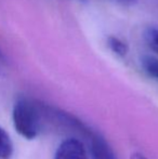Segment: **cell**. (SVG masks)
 Instances as JSON below:
<instances>
[{"label":"cell","instance_id":"obj_10","mask_svg":"<svg viewBox=\"0 0 158 159\" xmlns=\"http://www.w3.org/2000/svg\"><path fill=\"white\" fill-rule=\"evenodd\" d=\"M78 1H80V2H82V1H86V0H78Z\"/></svg>","mask_w":158,"mask_h":159},{"label":"cell","instance_id":"obj_1","mask_svg":"<svg viewBox=\"0 0 158 159\" xmlns=\"http://www.w3.org/2000/svg\"><path fill=\"white\" fill-rule=\"evenodd\" d=\"M46 104L29 98H20L12 109L14 129L26 140H34L41 133L46 121Z\"/></svg>","mask_w":158,"mask_h":159},{"label":"cell","instance_id":"obj_8","mask_svg":"<svg viewBox=\"0 0 158 159\" xmlns=\"http://www.w3.org/2000/svg\"><path fill=\"white\" fill-rule=\"evenodd\" d=\"M112 1L116 2V3L121 4V6L131 7V6H134V4L137 3L138 0H112Z\"/></svg>","mask_w":158,"mask_h":159},{"label":"cell","instance_id":"obj_7","mask_svg":"<svg viewBox=\"0 0 158 159\" xmlns=\"http://www.w3.org/2000/svg\"><path fill=\"white\" fill-rule=\"evenodd\" d=\"M144 39L151 50L158 54V28L148 27L144 30Z\"/></svg>","mask_w":158,"mask_h":159},{"label":"cell","instance_id":"obj_6","mask_svg":"<svg viewBox=\"0 0 158 159\" xmlns=\"http://www.w3.org/2000/svg\"><path fill=\"white\" fill-rule=\"evenodd\" d=\"M141 66L150 77L158 81V59L154 57L146 55L141 59Z\"/></svg>","mask_w":158,"mask_h":159},{"label":"cell","instance_id":"obj_3","mask_svg":"<svg viewBox=\"0 0 158 159\" xmlns=\"http://www.w3.org/2000/svg\"><path fill=\"white\" fill-rule=\"evenodd\" d=\"M89 140L92 159H116L113 148L102 135L92 132L89 136Z\"/></svg>","mask_w":158,"mask_h":159},{"label":"cell","instance_id":"obj_4","mask_svg":"<svg viewBox=\"0 0 158 159\" xmlns=\"http://www.w3.org/2000/svg\"><path fill=\"white\" fill-rule=\"evenodd\" d=\"M14 147L9 133L0 126V159H10L13 155Z\"/></svg>","mask_w":158,"mask_h":159},{"label":"cell","instance_id":"obj_2","mask_svg":"<svg viewBox=\"0 0 158 159\" xmlns=\"http://www.w3.org/2000/svg\"><path fill=\"white\" fill-rule=\"evenodd\" d=\"M54 159H89L84 143L76 138H67L57 146Z\"/></svg>","mask_w":158,"mask_h":159},{"label":"cell","instance_id":"obj_5","mask_svg":"<svg viewBox=\"0 0 158 159\" xmlns=\"http://www.w3.org/2000/svg\"><path fill=\"white\" fill-rule=\"evenodd\" d=\"M107 46H108V48H110L115 54L118 55V57H124L128 54V51H129L128 44L124 41H122L118 37L110 36V37L107 38Z\"/></svg>","mask_w":158,"mask_h":159},{"label":"cell","instance_id":"obj_9","mask_svg":"<svg viewBox=\"0 0 158 159\" xmlns=\"http://www.w3.org/2000/svg\"><path fill=\"white\" fill-rule=\"evenodd\" d=\"M131 159H148V158L145 157V156L142 155V154H140V153H134V154H132V156H131Z\"/></svg>","mask_w":158,"mask_h":159}]
</instances>
